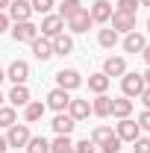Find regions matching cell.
<instances>
[{"label": "cell", "mask_w": 150, "mask_h": 153, "mask_svg": "<svg viewBox=\"0 0 150 153\" xmlns=\"http://www.w3.org/2000/svg\"><path fill=\"white\" fill-rule=\"evenodd\" d=\"M121 88H124V97H141V91L147 85H144L141 74H124L121 76Z\"/></svg>", "instance_id": "obj_1"}, {"label": "cell", "mask_w": 150, "mask_h": 153, "mask_svg": "<svg viewBox=\"0 0 150 153\" xmlns=\"http://www.w3.org/2000/svg\"><path fill=\"white\" fill-rule=\"evenodd\" d=\"M30 47H33V56L38 62H47V59H53V41L44 36H38L36 41H30Z\"/></svg>", "instance_id": "obj_11"}, {"label": "cell", "mask_w": 150, "mask_h": 153, "mask_svg": "<svg viewBox=\"0 0 150 153\" xmlns=\"http://www.w3.org/2000/svg\"><path fill=\"white\" fill-rule=\"evenodd\" d=\"M112 30L115 33H118V36H121V33H124V36H127V33H132V30H135V18H132V15H121V12H112Z\"/></svg>", "instance_id": "obj_15"}, {"label": "cell", "mask_w": 150, "mask_h": 153, "mask_svg": "<svg viewBox=\"0 0 150 153\" xmlns=\"http://www.w3.org/2000/svg\"><path fill=\"white\" fill-rule=\"evenodd\" d=\"M30 141V127L27 124H12L9 133H6V144L9 147H27Z\"/></svg>", "instance_id": "obj_4"}, {"label": "cell", "mask_w": 150, "mask_h": 153, "mask_svg": "<svg viewBox=\"0 0 150 153\" xmlns=\"http://www.w3.org/2000/svg\"><path fill=\"white\" fill-rule=\"evenodd\" d=\"M138 6H150V0H138Z\"/></svg>", "instance_id": "obj_42"}, {"label": "cell", "mask_w": 150, "mask_h": 153, "mask_svg": "<svg viewBox=\"0 0 150 153\" xmlns=\"http://www.w3.org/2000/svg\"><path fill=\"white\" fill-rule=\"evenodd\" d=\"M141 76H144V85H150V65H147V71H144Z\"/></svg>", "instance_id": "obj_39"}, {"label": "cell", "mask_w": 150, "mask_h": 153, "mask_svg": "<svg viewBox=\"0 0 150 153\" xmlns=\"http://www.w3.org/2000/svg\"><path fill=\"white\" fill-rule=\"evenodd\" d=\"M9 24H12L9 15H6V12H0V33H6V30H9Z\"/></svg>", "instance_id": "obj_36"}, {"label": "cell", "mask_w": 150, "mask_h": 153, "mask_svg": "<svg viewBox=\"0 0 150 153\" xmlns=\"http://www.w3.org/2000/svg\"><path fill=\"white\" fill-rule=\"evenodd\" d=\"M9 3H12V0H0V12H3V9H9Z\"/></svg>", "instance_id": "obj_41"}, {"label": "cell", "mask_w": 150, "mask_h": 153, "mask_svg": "<svg viewBox=\"0 0 150 153\" xmlns=\"http://www.w3.org/2000/svg\"><path fill=\"white\" fill-rule=\"evenodd\" d=\"M141 103H144V106H147V109H150V85H147V88H144V91H141Z\"/></svg>", "instance_id": "obj_37"}, {"label": "cell", "mask_w": 150, "mask_h": 153, "mask_svg": "<svg viewBox=\"0 0 150 153\" xmlns=\"http://www.w3.org/2000/svg\"><path fill=\"white\" fill-rule=\"evenodd\" d=\"M44 112H47V106H44L41 100H30V103L24 106V121H27V124H36V121L44 118Z\"/></svg>", "instance_id": "obj_16"}, {"label": "cell", "mask_w": 150, "mask_h": 153, "mask_svg": "<svg viewBox=\"0 0 150 153\" xmlns=\"http://www.w3.org/2000/svg\"><path fill=\"white\" fill-rule=\"evenodd\" d=\"M109 135H112V130H109V127H94L91 141H94V144H100V141H103V138H109Z\"/></svg>", "instance_id": "obj_33"}, {"label": "cell", "mask_w": 150, "mask_h": 153, "mask_svg": "<svg viewBox=\"0 0 150 153\" xmlns=\"http://www.w3.org/2000/svg\"><path fill=\"white\" fill-rule=\"evenodd\" d=\"M79 9H85V6H82V0H62V6H59V18L68 21V18H74Z\"/></svg>", "instance_id": "obj_25"}, {"label": "cell", "mask_w": 150, "mask_h": 153, "mask_svg": "<svg viewBox=\"0 0 150 153\" xmlns=\"http://www.w3.org/2000/svg\"><path fill=\"white\" fill-rule=\"evenodd\" d=\"M12 106H27L30 103V88L27 85H12V91H9V97H6Z\"/></svg>", "instance_id": "obj_21"}, {"label": "cell", "mask_w": 150, "mask_h": 153, "mask_svg": "<svg viewBox=\"0 0 150 153\" xmlns=\"http://www.w3.org/2000/svg\"><path fill=\"white\" fill-rule=\"evenodd\" d=\"M147 33H150V18H147Z\"/></svg>", "instance_id": "obj_45"}, {"label": "cell", "mask_w": 150, "mask_h": 153, "mask_svg": "<svg viewBox=\"0 0 150 153\" xmlns=\"http://www.w3.org/2000/svg\"><path fill=\"white\" fill-rule=\"evenodd\" d=\"M112 3L109 0H94L91 6H88V15H91V21L94 24H106V21L112 18Z\"/></svg>", "instance_id": "obj_9"}, {"label": "cell", "mask_w": 150, "mask_h": 153, "mask_svg": "<svg viewBox=\"0 0 150 153\" xmlns=\"http://www.w3.org/2000/svg\"><path fill=\"white\" fill-rule=\"evenodd\" d=\"M109 82H112V79H109V76L103 74V71H100V74H91V76H88V88H91L94 94H106Z\"/></svg>", "instance_id": "obj_23"}, {"label": "cell", "mask_w": 150, "mask_h": 153, "mask_svg": "<svg viewBox=\"0 0 150 153\" xmlns=\"http://www.w3.org/2000/svg\"><path fill=\"white\" fill-rule=\"evenodd\" d=\"M141 56H144V62L150 65V44H144V50H141Z\"/></svg>", "instance_id": "obj_38"}, {"label": "cell", "mask_w": 150, "mask_h": 153, "mask_svg": "<svg viewBox=\"0 0 150 153\" xmlns=\"http://www.w3.org/2000/svg\"><path fill=\"white\" fill-rule=\"evenodd\" d=\"M27 150H30V153H50V141H47L44 135H30Z\"/></svg>", "instance_id": "obj_26"}, {"label": "cell", "mask_w": 150, "mask_h": 153, "mask_svg": "<svg viewBox=\"0 0 150 153\" xmlns=\"http://www.w3.org/2000/svg\"><path fill=\"white\" fill-rule=\"evenodd\" d=\"M50 41H53V56H68V53L74 50V38L65 36V33L56 36V38H50Z\"/></svg>", "instance_id": "obj_19"}, {"label": "cell", "mask_w": 150, "mask_h": 153, "mask_svg": "<svg viewBox=\"0 0 150 153\" xmlns=\"http://www.w3.org/2000/svg\"><path fill=\"white\" fill-rule=\"evenodd\" d=\"M68 115H71L74 121H85V118L91 115V103H88V100H74V97H71V103H68Z\"/></svg>", "instance_id": "obj_17"}, {"label": "cell", "mask_w": 150, "mask_h": 153, "mask_svg": "<svg viewBox=\"0 0 150 153\" xmlns=\"http://www.w3.org/2000/svg\"><path fill=\"white\" fill-rule=\"evenodd\" d=\"M6 79H12L15 85H24V82L30 79V65H27L24 59H15V62L6 68Z\"/></svg>", "instance_id": "obj_7"}, {"label": "cell", "mask_w": 150, "mask_h": 153, "mask_svg": "<svg viewBox=\"0 0 150 153\" xmlns=\"http://www.w3.org/2000/svg\"><path fill=\"white\" fill-rule=\"evenodd\" d=\"M50 127H53V133H56V135H71V133H74V127H76V121L68 112H56V118H53Z\"/></svg>", "instance_id": "obj_13"}, {"label": "cell", "mask_w": 150, "mask_h": 153, "mask_svg": "<svg viewBox=\"0 0 150 153\" xmlns=\"http://www.w3.org/2000/svg\"><path fill=\"white\" fill-rule=\"evenodd\" d=\"M65 24H68V30H71V33H76V36H79V33H88V30L94 27L91 15H88V9H79L74 18H68Z\"/></svg>", "instance_id": "obj_6"}, {"label": "cell", "mask_w": 150, "mask_h": 153, "mask_svg": "<svg viewBox=\"0 0 150 153\" xmlns=\"http://www.w3.org/2000/svg\"><path fill=\"white\" fill-rule=\"evenodd\" d=\"M12 124H18V112H15V106H0V127H12Z\"/></svg>", "instance_id": "obj_28"}, {"label": "cell", "mask_w": 150, "mask_h": 153, "mask_svg": "<svg viewBox=\"0 0 150 153\" xmlns=\"http://www.w3.org/2000/svg\"><path fill=\"white\" fill-rule=\"evenodd\" d=\"M130 112H132V100L130 97H115L112 100V115L121 121V118H130Z\"/></svg>", "instance_id": "obj_22"}, {"label": "cell", "mask_w": 150, "mask_h": 153, "mask_svg": "<svg viewBox=\"0 0 150 153\" xmlns=\"http://www.w3.org/2000/svg\"><path fill=\"white\" fill-rule=\"evenodd\" d=\"M97 41H100V47L112 50L115 44H118V33H115L112 27H106V30H100V33H97Z\"/></svg>", "instance_id": "obj_27"}, {"label": "cell", "mask_w": 150, "mask_h": 153, "mask_svg": "<svg viewBox=\"0 0 150 153\" xmlns=\"http://www.w3.org/2000/svg\"><path fill=\"white\" fill-rule=\"evenodd\" d=\"M38 33L44 38H56L65 33V21L59 18V15H44V21H41V27H38Z\"/></svg>", "instance_id": "obj_5"}, {"label": "cell", "mask_w": 150, "mask_h": 153, "mask_svg": "<svg viewBox=\"0 0 150 153\" xmlns=\"http://www.w3.org/2000/svg\"><path fill=\"white\" fill-rule=\"evenodd\" d=\"M135 124H138L141 130H150V109H144V112L138 115V121H135Z\"/></svg>", "instance_id": "obj_35"}, {"label": "cell", "mask_w": 150, "mask_h": 153, "mask_svg": "<svg viewBox=\"0 0 150 153\" xmlns=\"http://www.w3.org/2000/svg\"><path fill=\"white\" fill-rule=\"evenodd\" d=\"M30 15H33L30 0H12V3H9V21L21 24V21H30Z\"/></svg>", "instance_id": "obj_12"}, {"label": "cell", "mask_w": 150, "mask_h": 153, "mask_svg": "<svg viewBox=\"0 0 150 153\" xmlns=\"http://www.w3.org/2000/svg\"><path fill=\"white\" fill-rule=\"evenodd\" d=\"M3 79H6V71H3V68H0V82H3Z\"/></svg>", "instance_id": "obj_43"}, {"label": "cell", "mask_w": 150, "mask_h": 153, "mask_svg": "<svg viewBox=\"0 0 150 153\" xmlns=\"http://www.w3.org/2000/svg\"><path fill=\"white\" fill-rule=\"evenodd\" d=\"M103 74L109 76V79H112V76H124L127 74V59L124 56H109L103 62Z\"/></svg>", "instance_id": "obj_14"}, {"label": "cell", "mask_w": 150, "mask_h": 153, "mask_svg": "<svg viewBox=\"0 0 150 153\" xmlns=\"http://www.w3.org/2000/svg\"><path fill=\"white\" fill-rule=\"evenodd\" d=\"M3 100H6V94H3V91H0V106H3Z\"/></svg>", "instance_id": "obj_44"}, {"label": "cell", "mask_w": 150, "mask_h": 153, "mask_svg": "<svg viewBox=\"0 0 150 153\" xmlns=\"http://www.w3.org/2000/svg\"><path fill=\"white\" fill-rule=\"evenodd\" d=\"M91 115H97V118H106V115H112V97L106 94H97L91 103Z\"/></svg>", "instance_id": "obj_20"}, {"label": "cell", "mask_w": 150, "mask_h": 153, "mask_svg": "<svg viewBox=\"0 0 150 153\" xmlns=\"http://www.w3.org/2000/svg\"><path fill=\"white\" fill-rule=\"evenodd\" d=\"M82 85V76H79V71H74V68H62L56 74V88H65V91H74V88H79Z\"/></svg>", "instance_id": "obj_3"}, {"label": "cell", "mask_w": 150, "mask_h": 153, "mask_svg": "<svg viewBox=\"0 0 150 153\" xmlns=\"http://www.w3.org/2000/svg\"><path fill=\"white\" fill-rule=\"evenodd\" d=\"M30 6H33V12L50 15V9H53V0H30Z\"/></svg>", "instance_id": "obj_31"}, {"label": "cell", "mask_w": 150, "mask_h": 153, "mask_svg": "<svg viewBox=\"0 0 150 153\" xmlns=\"http://www.w3.org/2000/svg\"><path fill=\"white\" fill-rule=\"evenodd\" d=\"M68 103H71V91H65V88H53L50 94H47V109H53V112H65L68 109Z\"/></svg>", "instance_id": "obj_10"}, {"label": "cell", "mask_w": 150, "mask_h": 153, "mask_svg": "<svg viewBox=\"0 0 150 153\" xmlns=\"http://www.w3.org/2000/svg\"><path fill=\"white\" fill-rule=\"evenodd\" d=\"M115 12H121V15H132L135 18V12H138V0H118V9Z\"/></svg>", "instance_id": "obj_30"}, {"label": "cell", "mask_w": 150, "mask_h": 153, "mask_svg": "<svg viewBox=\"0 0 150 153\" xmlns=\"http://www.w3.org/2000/svg\"><path fill=\"white\" fill-rule=\"evenodd\" d=\"M9 33H12V38H15V41L30 44V41H36V38H38V27L33 24V21H21V24H15Z\"/></svg>", "instance_id": "obj_2"}, {"label": "cell", "mask_w": 150, "mask_h": 153, "mask_svg": "<svg viewBox=\"0 0 150 153\" xmlns=\"http://www.w3.org/2000/svg\"><path fill=\"white\" fill-rule=\"evenodd\" d=\"M144 44H147V38L141 36V33H135V30L124 36V50H127V53H141Z\"/></svg>", "instance_id": "obj_18"}, {"label": "cell", "mask_w": 150, "mask_h": 153, "mask_svg": "<svg viewBox=\"0 0 150 153\" xmlns=\"http://www.w3.org/2000/svg\"><path fill=\"white\" fill-rule=\"evenodd\" d=\"M121 144H124V141H121V138H118V135L112 133L109 138H103V141H100L97 147H100L103 153H118V150H121Z\"/></svg>", "instance_id": "obj_29"}, {"label": "cell", "mask_w": 150, "mask_h": 153, "mask_svg": "<svg viewBox=\"0 0 150 153\" xmlns=\"http://www.w3.org/2000/svg\"><path fill=\"white\" fill-rule=\"evenodd\" d=\"M132 150L135 153H150V138H141V135H138V138L132 141Z\"/></svg>", "instance_id": "obj_34"}, {"label": "cell", "mask_w": 150, "mask_h": 153, "mask_svg": "<svg viewBox=\"0 0 150 153\" xmlns=\"http://www.w3.org/2000/svg\"><path fill=\"white\" fill-rule=\"evenodd\" d=\"M6 147H9V144H6V135H0V153L6 150Z\"/></svg>", "instance_id": "obj_40"}, {"label": "cell", "mask_w": 150, "mask_h": 153, "mask_svg": "<svg viewBox=\"0 0 150 153\" xmlns=\"http://www.w3.org/2000/svg\"><path fill=\"white\" fill-rule=\"evenodd\" d=\"M115 135H118L121 141H135V138L141 135V127H138L132 118H121V121H118V130H115Z\"/></svg>", "instance_id": "obj_8"}, {"label": "cell", "mask_w": 150, "mask_h": 153, "mask_svg": "<svg viewBox=\"0 0 150 153\" xmlns=\"http://www.w3.org/2000/svg\"><path fill=\"white\" fill-rule=\"evenodd\" d=\"M74 150L76 153H97V144H94L91 138H82L79 144H74Z\"/></svg>", "instance_id": "obj_32"}, {"label": "cell", "mask_w": 150, "mask_h": 153, "mask_svg": "<svg viewBox=\"0 0 150 153\" xmlns=\"http://www.w3.org/2000/svg\"><path fill=\"white\" fill-rule=\"evenodd\" d=\"M50 153H76L71 135H56V138L50 141Z\"/></svg>", "instance_id": "obj_24"}]
</instances>
